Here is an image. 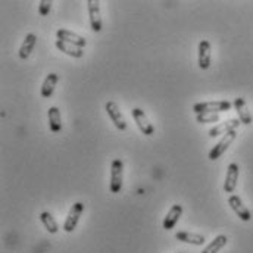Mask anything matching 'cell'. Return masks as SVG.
I'll list each match as a JSON object with an SVG mask.
<instances>
[{"instance_id":"cell-1","label":"cell","mask_w":253,"mask_h":253,"mask_svg":"<svg viewBox=\"0 0 253 253\" xmlns=\"http://www.w3.org/2000/svg\"><path fill=\"white\" fill-rule=\"evenodd\" d=\"M233 108V103L228 100H215V102H200L193 105V111L200 115V114H221L227 112Z\"/></svg>"},{"instance_id":"cell-2","label":"cell","mask_w":253,"mask_h":253,"mask_svg":"<svg viewBox=\"0 0 253 253\" xmlns=\"http://www.w3.org/2000/svg\"><path fill=\"white\" fill-rule=\"evenodd\" d=\"M124 181V162L121 159H114L111 165V193H120L123 190Z\"/></svg>"},{"instance_id":"cell-3","label":"cell","mask_w":253,"mask_h":253,"mask_svg":"<svg viewBox=\"0 0 253 253\" xmlns=\"http://www.w3.org/2000/svg\"><path fill=\"white\" fill-rule=\"evenodd\" d=\"M236 137H237V132H236V131H231V132L225 134V135H224V137L211 149V152H209V159H211V161L219 159V158L225 153V150L231 146V143L236 140Z\"/></svg>"},{"instance_id":"cell-4","label":"cell","mask_w":253,"mask_h":253,"mask_svg":"<svg viewBox=\"0 0 253 253\" xmlns=\"http://www.w3.org/2000/svg\"><path fill=\"white\" fill-rule=\"evenodd\" d=\"M83 212H84V203L75 202V203L71 206V209H69V212H68V216H66V219H65V222H63V230H65L66 233H72V231L75 230V227H77V224H78V221H80Z\"/></svg>"},{"instance_id":"cell-5","label":"cell","mask_w":253,"mask_h":253,"mask_svg":"<svg viewBox=\"0 0 253 253\" xmlns=\"http://www.w3.org/2000/svg\"><path fill=\"white\" fill-rule=\"evenodd\" d=\"M105 109H106V114L109 115L111 121L114 123V126H117L120 131H126V121L124 115H123V112H121V109H120V106H118V103L114 102V100H109V102H106Z\"/></svg>"},{"instance_id":"cell-6","label":"cell","mask_w":253,"mask_h":253,"mask_svg":"<svg viewBox=\"0 0 253 253\" xmlns=\"http://www.w3.org/2000/svg\"><path fill=\"white\" fill-rule=\"evenodd\" d=\"M87 7H88V18H90V25L94 33L102 31V13H100V1L99 0H87Z\"/></svg>"},{"instance_id":"cell-7","label":"cell","mask_w":253,"mask_h":253,"mask_svg":"<svg viewBox=\"0 0 253 253\" xmlns=\"http://www.w3.org/2000/svg\"><path fill=\"white\" fill-rule=\"evenodd\" d=\"M131 114H132V118H134L135 124L138 126V129H140L144 135L150 137V135L155 132V126H152V123L149 121V118H147V115L144 114L143 109L134 108V109L131 111Z\"/></svg>"},{"instance_id":"cell-8","label":"cell","mask_w":253,"mask_h":253,"mask_svg":"<svg viewBox=\"0 0 253 253\" xmlns=\"http://www.w3.org/2000/svg\"><path fill=\"white\" fill-rule=\"evenodd\" d=\"M228 205L242 221H251L252 219V212L249 211V208L243 203V200L239 196L231 194L228 197Z\"/></svg>"},{"instance_id":"cell-9","label":"cell","mask_w":253,"mask_h":253,"mask_svg":"<svg viewBox=\"0 0 253 253\" xmlns=\"http://www.w3.org/2000/svg\"><path fill=\"white\" fill-rule=\"evenodd\" d=\"M211 59H212V49L211 43L208 40H202L197 47V63L200 69H208L211 66Z\"/></svg>"},{"instance_id":"cell-10","label":"cell","mask_w":253,"mask_h":253,"mask_svg":"<svg viewBox=\"0 0 253 253\" xmlns=\"http://www.w3.org/2000/svg\"><path fill=\"white\" fill-rule=\"evenodd\" d=\"M239 174H240V168L236 162L230 164L227 168V175H225V183H224V190L225 193H233L237 187V181H239Z\"/></svg>"},{"instance_id":"cell-11","label":"cell","mask_w":253,"mask_h":253,"mask_svg":"<svg viewBox=\"0 0 253 253\" xmlns=\"http://www.w3.org/2000/svg\"><path fill=\"white\" fill-rule=\"evenodd\" d=\"M181 215H183V206H181V205H172L171 209L168 211L167 216L164 218L162 228L167 230V231L172 230V228L177 225V222L180 221Z\"/></svg>"},{"instance_id":"cell-12","label":"cell","mask_w":253,"mask_h":253,"mask_svg":"<svg viewBox=\"0 0 253 253\" xmlns=\"http://www.w3.org/2000/svg\"><path fill=\"white\" fill-rule=\"evenodd\" d=\"M242 123H240V120L239 118H233V120H228V121H225V123H221V124H218V126H215L213 128H211L209 129V137H218V135H225V134H228V132H231V131H236L239 126H240Z\"/></svg>"},{"instance_id":"cell-13","label":"cell","mask_w":253,"mask_h":253,"mask_svg":"<svg viewBox=\"0 0 253 253\" xmlns=\"http://www.w3.org/2000/svg\"><path fill=\"white\" fill-rule=\"evenodd\" d=\"M56 37H58V40L71 43V44H74L77 47H81V49H84L85 44H87V40L84 37H81V36H78V34H75V33H72L69 30H63V28L56 31Z\"/></svg>"},{"instance_id":"cell-14","label":"cell","mask_w":253,"mask_h":253,"mask_svg":"<svg viewBox=\"0 0 253 253\" xmlns=\"http://www.w3.org/2000/svg\"><path fill=\"white\" fill-rule=\"evenodd\" d=\"M233 106H234V109H236V112H237L239 120H240V123H242V124H245V126L252 124V121H253L252 114L249 112L248 105H246V100H245L243 97H237V99H234Z\"/></svg>"},{"instance_id":"cell-15","label":"cell","mask_w":253,"mask_h":253,"mask_svg":"<svg viewBox=\"0 0 253 253\" xmlns=\"http://www.w3.org/2000/svg\"><path fill=\"white\" fill-rule=\"evenodd\" d=\"M36 44H37V36L33 34V33L27 34L25 39H24V42H22V44H21V47H19V52H18L19 58H21L22 61L28 59L30 55H31L33 50H34Z\"/></svg>"},{"instance_id":"cell-16","label":"cell","mask_w":253,"mask_h":253,"mask_svg":"<svg viewBox=\"0 0 253 253\" xmlns=\"http://www.w3.org/2000/svg\"><path fill=\"white\" fill-rule=\"evenodd\" d=\"M58 81H59V75L55 74V72H50V74L44 78V81H43V84H42V91H40V93H42V97H44V99L52 97V94H53V91H55V87H56Z\"/></svg>"},{"instance_id":"cell-17","label":"cell","mask_w":253,"mask_h":253,"mask_svg":"<svg viewBox=\"0 0 253 253\" xmlns=\"http://www.w3.org/2000/svg\"><path fill=\"white\" fill-rule=\"evenodd\" d=\"M47 120H49V128H50L52 132H61L62 131L61 111L56 106L49 108V111H47Z\"/></svg>"},{"instance_id":"cell-18","label":"cell","mask_w":253,"mask_h":253,"mask_svg":"<svg viewBox=\"0 0 253 253\" xmlns=\"http://www.w3.org/2000/svg\"><path fill=\"white\" fill-rule=\"evenodd\" d=\"M175 239L183 242V243H189L193 246H202L205 245V237L202 234L197 233H190V231H178L175 234Z\"/></svg>"},{"instance_id":"cell-19","label":"cell","mask_w":253,"mask_h":253,"mask_svg":"<svg viewBox=\"0 0 253 253\" xmlns=\"http://www.w3.org/2000/svg\"><path fill=\"white\" fill-rule=\"evenodd\" d=\"M56 47L63 52L65 55H68V56H71V58H75V59H80V58H83L84 56V49H81V47H77V46H74V44H71V43H66V42H62V40H56Z\"/></svg>"},{"instance_id":"cell-20","label":"cell","mask_w":253,"mask_h":253,"mask_svg":"<svg viewBox=\"0 0 253 253\" xmlns=\"http://www.w3.org/2000/svg\"><path fill=\"white\" fill-rule=\"evenodd\" d=\"M227 243H228V237L224 234H219L205 248V251L202 253H218L221 249H224L227 246Z\"/></svg>"},{"instance_id":"cell-21","label":"cell","mask_w":253,"mask_h":253,"mask_svg":"<svg viewBox=\"0 0 253 253\" xmlns=\"http://www.w3.org/2000/svg\"><path fill=\"white\" fill-rule=\"evenodd\" d=\"M40 221L44 225V228L50 233V234H56L59 231V225L56 222V219L53 218V215L50 212H42L40 213Z\"/></svg>"},{"instance_id":"cell-22","label":"cell","mask_w":253,"mask_h":253,"mask_svg":"<svg viewBox=\"0 0 253 253\" xmlns=\"http://www.w3.org/2000/svg\"><path fill=\"white\" fill-rule=\"evenodd\" d=\"M199 124H211V123H219V114H200L197 115Z\"/></svg>"},{"instance_id":"cell-23","label":"cell","mask_w":253,"mask_h":253,"mask_svg":"<svg viewBox=\"0 0 253 253\" xmlns=\"http://www.w3.org/2000/svg\"><path fill=\"white\" fill-rule=\"evenodd\" d=\"M50 9H52V1L50 0H42L40 4H39V13L42 16H46L50 13Z\"/></svg>"}]
</instances>
